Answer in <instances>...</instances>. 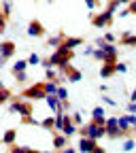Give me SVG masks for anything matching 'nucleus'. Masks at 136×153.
I'll list each match as a JSON object with an SVG mask.
<instances>
[{
  "instance_id": "obj_1",
  "label": "nucleus",
  "mask_w": 136,
  "mask_h": 153,
  "mask_svg": "<svg viewBox=\"0 0 136 153\" xmlns=\"http://www.w3.org/2000/svg\"><path fill=\"white\" fill-rule=\"evenodd\" d=\"M74 57V49H70L66 43H62L60 47H55L53 55H51V66H62V64H68Z\"/></svg>"
},
{
  "instance_id": "obj_2",
  "label": "nucleus",
  "mask_w": 136,
  "mask_h": 153,
  "mask_svg": "<svg viewBox=\"0 0 136 153\" xmlns=\"http://www.w3.org/2000/svg\"><path fill=\"white\" fill-rule=\"evenodd\" d=\"M81 136H91V138L98 140L100 136H106V126H102V123H98V121L91 119L89 123L81 126Z\"/></svg>"
},
{
  "instance_id": "obj_3",
  "label": "nucleus",
  "mask_w": 136,
  "mask_h": 153,
  "mask_svg": "<svg viewBox=\"0 0 136 153\" xmlns=\"http://www.w3.org/2000/svg\"><path fill=\"white\" fill-rule=\"evenodd\" d=\"M22 98H26V100H45V98H47L45 81H41V83H34L32 87H26V89L22 91Z\"/></svg>"
},
{
  "instance_id": "obj_4",
  "label": "nucleus",
  "mask_w": 136,
  "mask_h": 153,
  "mask_svg": "<svg viewBox=\"0 0 136 153\" xmlns=\"http://www.w3.org/2000/svg\"><path fill=\"white\" fill-rule=\"evenodd\" d=\"M57 68H60V74H62V76H66L68 83H79V81L83 79V72H81L79 68L70 66V62H68V64H62V66H57Z\"/></svg>"
},
{
  "instance_id": "obj_5",
  "label": "nucleus",
  "mask_w": 136,
  "mask_h": 153,
  "mask_svg": "<svg viewBox=\"0 0 136 153\" xmlns=\"http://www.w3.org/2000/svg\"><path fill=\"white\" fill-rule=\"evenodd\" d=\"M79 149L85 153V151H94V153H104V149L98 145V140L91 138V136H81L79 140Z\"/></svg>"
},
{
  "instance_id": "obj_6",
  "label": "nucleus",
  "mask_w": 136,
  "mask_h": 153,
  "mask_svg": "<svg viewBox=\"0 0 136 153\" xmlns=\"http://www.w3.org/2000/svg\"><path fill=\"white\" fill-rule=\"evenodd\" d=\"M113 15L115 13H111V11H102L98 15H94L91 17V26L94 28H106V26H111L113 24Z\"/></svg>"
},
{
  "instance_id": "obj_7",
  "label": "nucleus",
  "mask_w": 136,
  "mask_h": 153,
  "mask_svg": "<svg viewBox=\"0 0 136 153\" xmlns=\"http://www.w3.org/2000/svg\"><path fill=\"white\" fill-rule=\"evenodd\" d=\"M9 111H11V113H19L22 117H24V115H32V102H22V100L13 98Z\"/></svg>"
},
{
  "instance_id": "obj_8",
  "label": "nucleus",
  "mask_w": 136,
  "mask_h": 153,
  "mask_svg": "<svg viewBox=\"0 0 136 153\" xmlns=\"http://www.w3.org/2000/svg\"><path fill=\"white\" fill-rule=\"evenodd\" d=\"M28 34H30V36H34V38H41V36L45 34V26L38 22V19H32L30 26H28Z\"/></svg>"
},
{
  "instance_id": "obj_9",
  "label": "nucleus",
  "mask_w": 136,
  "mask_h": 153,
  "mask_svg": "<svg viewBox=\"0 0 136 153\" xmlns=\"http://www.w3.org/2000/svg\"><path fill=\"white\" fill-rule=\"evenodd\" d=\"M113 74H117V62H102L100 76L102 79H111Z\"/></svg>"
},
{
  "instance_id": "obj_10",
  "label": "nucleus",
  "mask_w": 136,
  "mask_h": 153,
  "mask_svg": "<svg viewBox=\"0 0 136 153\" xmlns=\"http://www.w3.org/2000/svg\"><path fill=\"white\" fill-rule=\"evenodd\" d=\"M2 60H9L11 55H15V51H17V47H15V43L13 41H2Z\"/></svg>"
},
{
  "instance_id": "obj_11",
  "label": "nucleus",
  "mask_w": 136,
  "mask_h": 153,
  "mask_svg": "<svg viewBox=\"0 0 136 153\" xmlns=\"http://www.w3.org/2000/svg\"><path fill=\"white\" fill-rule=\"evenodd\" d=\"M119 45H121V47H136V34H132V32H121Z\"/></svg>"
},
{
  "instance_id": "obj_12",
  "label": "nucleus",
  "mask_w": 136,
  "mask_h": 153,
  "mask_svg": "<svg viewBox=\"0 0 136 153\" xmlns=\"http://www.w3.org/2000/svg\"><path fill=\"white\" fill-rule=\"evenodd\" d=\"M119 136H123V132H121L119 123H113V126H106V138L115 140V138H119Z\"/></svg>"
},
{
  "instance_id": "obj_13",
  "label": "nucleus",
  "mask_w": 136,
  "mask_h": 153,
  "mask_svg": "<svg viewBox=\"0 0 136 153\" xmlns=\"http://www.w3.org/2000/svg\"><path fill=\"white\" fill-rule=\"evenodd\" d=\"M91 119H94V121H98V123H102V126H106L104 108H102V106H94V111H91Z\"/></svg>"
},
{
  "instance_id": "obj_14",
  "label": "nucleus",
  "mask_w": 136,
  "mask_h": 153,
  "mask_svg": "<svg viewBox=\"0 0 136 153\" xmlns=\"http://www.w3.org/2000/svg\"><path fill=\"white\" fill-rule=\"evenodd\" d=\"M66 140H68V136L64 132L57 134V136H53V149H66Z\"/></svg>"
},
{
  "instance_id": "obj_15",
  "label": "nucleus",
  "mask_w": 136,
  "mask_h": 153,
  "mask_svg": "<svg viewBox=\"0 0 136 153\" xmlns=\"http://www.w3.org/2000/svg\"><path fill=\"white\" fill-rule=\"evenodd\" d=\"M15 138H17V130H15V128H11V130H7V132H4L2 143H4V145H13V143H15Z\"/></svg>"
},
{
  "instance_id": "obj_16",
  "label": "nucleus",
  "mask_w": 136,
  "mask_h": 153,
  "mask_svg": "<svg viewBox=\"0 0 136 153\" xmlns=\"http://www.w3.org/2000/svg\"><path fill=\"white\" fill-rule=\"evenodd\" d=\"M119 128H121V132H123V136H128V134H130V130H132L134 126L128 121V117L123 115V117H119Z\"/></svg>"
},
{
  "instance_id": "obj_17",
  "label": "nucleus",
  "mask_w": 136,
  "mask_h": 153,
  "mask_svg": "<svg viewBox=\"0 0 136 153\" xmlns=\"http://www.w3.org/2000/svg\"><path fill=\"white\" fill-rule=\"evenodd\" d=\"M64 43H66L70 49H77V47H81V45H83V38H77V36H70V38H68V36H66V41H64Z\"/></svg>"
},
{
  "instance_id": "obj_18",
  "label": "nucleus",
  "mask_w": 136,
  "mask_h": 153,
  "mask_svg": "<svg viewBox=\"0 0 136 153\" xmlns=\"http://www.w3.org/2000/svg\"><path fill=\"white\" fill-rule=\"evenodd\" d=\"M64 41H66V36H64V34H57V36H51V38H49L47 45H49V47H60Z\"/></svg>"
},
{
  "instance_id": "obj_19",
  "label": "nucleus",
  "mask_w": 136,
  "mask_h": 153,
  "mask_svg": "<svg viewBox=\"0 0 136 153\" xmlns=\"http://www.w3.org/2000/svg\"><path fill=\"white\" fill-rule=\"evenodd\" d=\"M64 134H66V136H72V134L77 132V123L70 119V121H66V126H64V130H62Z\"/></svg>"
},
{
  "instance_id": "obj_20",
  "label": "nucleus",
  "mask_w": 136,
  "mask_h": 153,
  "mask_svg": "<svg viewBox=\"0 0 136 153\" xmlns=\"http://www.w3.org/2000/svg\"><path fill=\"white\" fill-rule=\"evenodd\" d=\"M41 128L53 130V128H55V115H51V117H47V119H43V121H41Z\"/></svg>"
},
{
  "instance_id": "obj_21",
  "label": "nucleus",
  "mask_w": 136,
  "mask_h": 153,
  "mask_svg": "<svg viewBox=\"0 0 136 153\" xmlns=\"http://www.w3.org/2000/svg\"><path fill=\"white\" fill-rule=\"evenodd\" d=\"M57 87H60V85H57V81H45V89H47V94H57Z\"/></svg>"
},
{
  "instance_id": "obj_22",
  "label": "nucleus",
  "mask_w": 136,
  "mask_h": 153,
  "mask_svg": "<svg viewBox=\"0 0 136 153\" xmlns=\"http://www.w3.org/2000/svg\"><path fill=\"white\" fill-rule=\"evenodd\" d=\"M13 76H15V81H17V83H26V81H28L26 70H15V72H13Z\"/></svg>"
},
{
  "instance_id": "obj_23",
  "label": "nucleus",
  "mask_w": 136,
  "mask_h": 153,
  "mask_svg": "<svg viewBox=\"0 0 136 153\" xmlns=\"http://www.w3.org/2000/svg\"><path fill=\"white\" fill-rule=\"evenodd\" d=\"M9 98H11V91H9V87L0 85V102H9Z\"/></svg>"
},
{
  "instance_id": "obj_24",
  "label": "nucleus",
  "mask_w": 136,
  "mask_h": 153,
  "mask_svg": "<svg viewBox=\"0 0 136 153\" xmlns=\"http://www.w3.org/2000/svg\"><path fill=\"white\" fill-rule=\"evenodd\" d=\"M22 123H24V126H41V121L32 119V115H24V117H22Z\"/></svg>"
},
{
  "instance_id": "obj_25",
  "label": "nucleus",
  "mask_w": 136,
  "mask_h": 153,
  "mask_svg": "<svg viewBox=\"0 0 136 153\" xmlns=\"http://www.w3.org/2000/svg\"><path fill=\"white\" fill-rule=\"evenodd\" d=\"M28 64H30L28 60H17V62L13 64V72H15V70H26V68H28Z\"/></svg>"
},
{
  "instance_id": "obj_26",
  "label": "nucleus",
  "mask_w": 136,
  "mask_h": 153,
  "mask_svg": "<svg viewBox=\"0 0 136 153\" xmlns=\"http://www.w3.org/2000/svg\"><path fill=\"white\" fill-rule=\"evenodd\" d=\"M119 4H121V2H119V0H111V2L106 4V11H111V13H115V11H117V9H119Z\"/></svg>"
},
{
  "instance_id": "obj_27",
  "label": "nucleus",
  "mask_w": 136,
  "mask_h": 153,
  "mask_svg": "<svg viewBox=\"0 0 136 153\" xmlns=\"http://www.w3.org/2000/svg\"><path fill=\"white\" fill-rule=\"evenodd\" d=\"M57 96H60L62 100H68V89L64 85H60V87H57Z\"/></svg>"
},
{
  "instance_id": "obj_28",
  "label": "nucleus",
  "mask_w": 136,
  "mask_h": 153,
  "mask_svg": "<svg viewBox=\"0 0 136 153\" xmlns=\"http://www.w3.org/2000/svg\"><path fill=\"white\" fill-rule=\"evenodd\" d=\"M121 147H123V151H132V149H134V147H136V143H134V140H132V138H128V140H126V143H123V145H121Z\"/></svg>"
},
{
  "instance_id": "obj_29",
  "label": "nucleus",
  "mask_w": 136,
  "mask_h": 153,
  "mask_svg": "<svg viewBox=\"0 0 136 153\" xmlns=\"http://www.w3.org/2000/svg\"><path fill=\"white\" fill-rule=\"evenodd\" d=\"M45 76L49 81H57V72L55 70H51V68H47V72H45Z\"/></svg>"
},
{
  "instance_id": "obj_30",
  "label": "nucleus",
  "mask_w": 136,
  "mask_h": 153,
  "mask_svg": "<svg viewBox=\"0 0 136 153\" xmlns=\"http://www.w3.org/2000/svg\"><path fill=\"white\" fill-rule=\"evenodd\" d=\"M72 121H74L77 126H83V117H81V113H74V115H72Z\"/></svg>"
},
{
  "instance_id": "obj_31",
  "label": "nucleus",
  "mask_w": 136,
  "mask_h": 153,
  "mask_svg": "<svg viewBox=\"0 0 136 153\" xmlns=\"http://www.w3.org/2000/svg\"><path fill=\"white\" fill-rule=\"evenodd\" d=\"M28 62H30V66H34V64H38V62H41V57H38L36 53H32V55L28 57Z\"/></svg>"
},
{
  "instance_id": "obj_32",
  "label": "nucleus",
  "mask_w": 136,
  "mask_h": 153,
  "mask_svg": "<svg viewBox=\"0 0 136 153\" xmlns=\"http://www.w3.org/2000/svg\"><path fill=\"white\" fill-rule=\"evenodd\" d=\"M9 11H11V9H9V2H2V17H4V19L9 17Z\"/></svg>"
},
{
  "instance_id": "obj_33",
  "label": "nucleus",
  "mask_w": 136,
  "mask_h": 153,
  "mask_svg": "<svg viewBox=\"0 0 136 153\" xmlns=\"http://www.w3.org/2000/svg\"><path fill=\"white\" fill-rule=\"evenodd\" d=\"M128 9H130V15H136V0H132L128 4Z\"/></svg>"
},
{
  "instance_id": "obj_34",
  "label": "nucleus",
  "mask_w": 136,
  "mask_h": 153,
  "mask_svg": "<svg viewBox=\"0 0 136 153\" xmlns=\"http://www.w3.org/2000/svg\"><path fill=\"white\" fill-rule=\"evenodd\" d=\"M117 72H128V66L123 62H117Z\"/></svg>"
},
{
  "instance_id": "obj_35",
  "label": "nucleus",
  "mask_w": 136,
  "mask_h": 153,
  "mask_svg": "<svg viewBox=\"0 0 136 153\" xmlns=\"http://www.w3.org/2000/svg\"><path fill=\"white\" fill-rule=\"evenodd\" d=\"M85 4H87L89 9H96V7H98V0H85Z\"/></svg>"
},
{
  "instance_id": "obj_36",
  "label": "nucleus",
  "mask_w": 136,
  "mask_h": 153,
  "mask_svg": "<svg viewBox=\"0 0 136 153\" xmlns=\"http://www.w3.org/2000/svg\"><path fill=\"white\" fill-rule=\"evenodd\" d=\"M104 38H106L109 43H115V34H113V32H106V34H104Z\"/></svg>"
},
{
  "instance_id": "obj_37",
  "label": "nucleus",
  "mask_w": 136,
  "mask_h": 153,
  "mask_svg": "<svg viewBox=\"0 0 136 153\" xmlns=\"http://www.w3.org/2000/svg\"><path fill=\"white\" fill-rule=\"evenodd\" d=\"M102 102H106L109 106H115V104H117V102H113V100L109 98V96H104V98H102Z\"/></svg>"
},
{
  "instance_id": "obj_38",
  "label": "nucleus",
  "mask_w": 136,
  "mask_h": 153,
  "mask_svg": "<svg viewBox=\"0 0 136 153\" xmlns=\"http://www.w3.org/2000/svg\"><path fill=\"white\" fill-rule=\"evenodd\" d=\"M128 111H130V113H136V102H130V104H128Z\"/></svg>"
},
{
  "instance_id": "obj_39",
  "label": "nucleus",
  "mask_w": 136,
  "mask_h": 153,
  "mask_svg": "<svg viewBox=\"0 0 136 153\" xmlns=\"http://www.w3.org/2000/svg\"><path fill=\"white\" fill-rule=\"evenodd\" d=\"M128 15H130V9H123V11L119 13V17H128Z\"/></svg>"
},
{
  "instance_id": "obj_40",
  "label": "nucleus",
  "mask_w": 136,
  "mask_h": 153,
  "mask_svg": "<svg viewBox=\"0 0 136 153\" xmlns=\"http://www.w3.org/2000/svg\"><path fill=\"white\" fill-rule=\"evenodd\" d=\"M130 100H132V102H136V89H134V91L130 94Z\"/></svg>"
},
{
  "instance_id": "obj_41",
  "label": "nucleus",
  "mask_w": 136,
  "mask_h": 153,
  "mask_svg": "<svg viewBox=\"0 0 136 153\" xmlns=\"http://www.w3.org/2000/svg\"><path fill=\"white\" fill-rule=\"evenodd\" d=\"M119 2H121V4H130V2H132V0H119Z\"/></svg>"
},
{
  "instance_id": "obj_42",
  "label": "nucleus",
  "mask_w": 136,
  "mask_h": 153,
  "mask_svg": "<svg viewBox=\"0 0 136 153\" xmlns=\"http://www.w3.org/2000/svg\"><path fill=\"white\" fill-rule=\"evenodd\" d=\"M134 132H136V123H134Z\"/></svg>"
}]
</instances>
